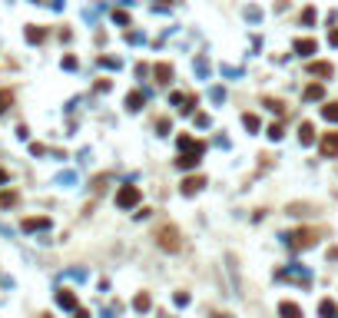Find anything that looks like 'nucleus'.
Returning a JSON list of instances; mask_svg holds the SVG:
<instances>
[{"label": "nucleus", "instance_id": "1", "mask_svg": "<svg viewBox=\"0 0 338 318\" xmlns=\"http://www.w3.org/2000/svg\"><path fill=\"white\" fill-rule=\"evenodd\" d=\"M152 239H156V245H159L163 252H179V249H183V232H179V229H176L172 222L159 225Z\"/></svg>", "mask_w": 338, "mask_h": 318}, {"label": "nucleus", "instance_id": "2", "mask_svg": "<svg viewBox=\"0 0 338 318\" xmlns=\"http://www.w3.org/2000/svg\"><path fill=\"white\" fill-rule=\"evenodd\" d=\"M285 242L292 252H302V249H312V245L319 242V232L315 229H292L288 235H285Z\"/></svg>", "mask_w": 338, "mask_h": 318}, {"label": "nucleus", "instance_id": "3", "mask_svg": "<svg viewBox=\"0 0 338 318\" xmlns=\"http://www.w3.org/2000/svg\"><path fill=\"white\" fill-rule=\"evenodd\" d=\"M203 152H206L203 143H192V146H186V150H179L176 166H179V169H196V166H199V159H203Z\"/></svg>", "mask_w": 338, "mask_h": 318}, {"label": "nucleus", "instance_id": "4", "mask_svg": "<svg viewBox=\"0 0 338 318\" xmlns=\"http://www.w3.org/2000/svg\"><path fill=\"white\" fill-rule=\"evenodd\" d=\"M139 199H143V192L136 186H123L119 192H116V206L119 209H133V206H139Z\"/></svg>", "mask_w": 338, "mask_h": 318}, {"label": "nucleus", "instance_id": "5", "mask_svg": "<svg viewBox=\"0 0 338 318\" xmlns=\"http://www.w3.org/2000/svg\"><path fill=\"white\" fill-rule=\"evenodd\" d=\"M319 152L325 156V159H335L338 156V133H325V136H321Z\"/></svg>", "mask_w": 338, "mask_h": 318}, {"label": "nucleus", "instance_id": "6", "mask_svg": "<svg viewBox=\"0 0 338 318\" xmlns=\"http://www.w3.org/2000/svg\"><path fill=\"white\" fill-rule=\"evenodd\" d=\"M292 50H295L299 56H312V53H319V43H315L312 37H302V40L292 43Z\"/></svg>", "mask_w": 338, "mask_h": 318}, {"label": "nucleus", "instance_id": "7", "mask_svg": "<svg viewBox=\"0 0 338 318\" xmlns=\"http://www.w3.org/2000/svg\"><path fill=\"white\" fill-rule=\"evenodd\" d=\"M308 73L319 76V80H332V73H335V67L328 63V60H315L312 67H308Z\"/></svg>", "mask_w": 338, "mask_h": 318}, {"label": "nucleus", "instance_id": "8", "mask_svg": "<svg viewBox=\"0 0 338 318\" xmlns=\"http://www.w3.org/2000/svg\"><path fill=\"white\" fill-rule=\"evenodd\" d=\"M203 186H206V179H203V176H189V179H183L179 192H183V196H196Z\"/></svg>", "mask_w": 338, "mask_h": 318}, {"label": "nucleus", "instance_id": "9", "mask_svg": "<svg viewBox=\"0 0 338 318\" xmlns=\"http://www.w3.org/2000/svg\"><path fill=\"white\" fill-rule=\"evenodd\" d=\"M56 305H60V308H70V312L80 308V305H76V295L70 288H60V292H56Z\"/></svg>", "mask_w": 338, "mask_h": 318}, {"label": "nucleus", "instance_id": "10", "mask_svg": "<svg viewBox=\"0 0 338 318\" xmlns=\"http://www.w3.org/2000/svg\"><path fill=\"white\" fill-rule=\"evenodd\" d=\"M152 76H156L159 86H166L169 80H172V63H156V67H152Z\"/></svg>", "mask_w": 338, "mask_h": 318}, {"label": "nucleus", "instance_id": "11", "mask_svg": "<svg viewBox=\"0 0 338 318\" xmlns=\"http://www.w3.org/2000/svg\"><path fill=\"white\" fill-rule=\"evenodd\" d=\"M40 229H50V219H47V216H37V219H23V232H40Z\"/></svg>", "mask_w": 338, "mask_h": 318}, {"label": "nucleus", "instance_id": "12", "mask_svg": "<svg viewBox=\"0 0 338 318\" xmlns=\"http://www.w3.org/2000/svg\"><path fill=\"white\" fill-rule=\"evenodd\" d=\"M299 139H302V146H312V143H315V126H312V123H302Z\"/></svg>", "mask_w": 338, "mask_h": 318}, {"label": "nucleus", "instance_id": "13", "mask_svg": "<svg viewBox=\"0 0 338 318\" xmlns=\"http://www.w3.org/2000/svg\"><path fill=\"white\" fill-rule=\"evenodd\" d=\"M279 315L282 318H302V308L295 305V301H282V305H279Z\"/></svg>", "mask_w": 338, "mask_h": 318}, {"label": "nucleus", "instance_id": "14", "mask_svg": "<svg viewBox=\"0 0 338 318\" xmlns=\"http://www.w3.org/2000/svg\"><path fill=\"white\" fill-rule=\"evenodd\" d=\"M126 110H130V113L143 110V93H136V90H133V93H126Z\"/></svg>", "mask_w": 338, "mask_h": 318}, {"label": "nucleus", "instance_id": "15", "mask_svg": "<svg viewBox=\"0 0 338 318\" xmlns=\"http://www.w3.org/2000/svg\"><path fill=\"white\" fill-rule=\"evenodd\" d=\"M319 312H321V318H338V308H335V301L332 299H325L319 305Z\"/></svg>", "mask_w": 338, "mask_h": 318}, {"label": "nucleus", "instance_id": "16", "mask_svg": "<svg viewBox=\"0 0 338 318\" xmlns=\"http://www.w3.org/2000/svg\"><path fill=\"white\" fill-rule=\"evenodd\" d=\"M14 106V90H0V116Z\"/></svg>", "mask_w": 338, "mask_h": 318}, {"label": "nucleus", "instance_id": "17", "mask_svg": "<svg viewBox=\"0 0 338 318\" xmlns=\"http://www.w3.org/2000/svg\"><path fill=\"white\" fill-rule=\"evenodd\" d=\"M150 305H152V299H150V295H146V292L133 299V308H136V312H150Z\"/></svg>", "mask_w": 338, "mask_h": 318}, {"label": "nucleus", "instance_id": "18", "mask_svg": "<svg viewBox=\"0 0 338 318\" xmlns=\"http://www.w3.org/2000/svg\"><path fill=\"white\" fill-rule=\"evenodd\" d=\"M321 96H325V86H321V83H312V86L305 90V100H308V103H312V100H321Z\"/></svg>", "mask_w": 338, "mask_h": 318}, {"label": "nucleus", "instance_id": "19", "mask_svg": "<svg viewBox=\"0 0 338 318\" xmlns=\"http://www.w3.org/2000/svg\"><path fill=\"white\" fill-rule=\"evenodd\" d=\"M321 116H325L328 123H338V103H325V106H321Z\"/></svg>", "mask_w": 338, "mask_h": 318}, {"label": "nucleus", "instance_id": "20", "mask_svg": "<svg viewBox=\"0 0 338 318\" xmlns=\"http://www.w3.org/2000/svg\"><path fill=\"white\" fill-rule=\"evenodd\" d=\"M43 37H47V30H40V27H27V40H30V43H43Z\"/></svg>", "mask_w": 338, "mask_h": 318}, {"label": "nucleus", "instance_id": "21", "mask_svg": "<svg viewBox=\"0 0 338 318\" xmlns=\"http://www.w3.org/2000/svg\"><path fill=\"white\" fill-rule=\"evenodd\" d=\"M242 126H245V130H249V133H259V116H252V113H245V116H242Z\"/></svg>", "mask_w": 338, "mask_h": 318}, {"label": "nucleus", "instance_id": "22", "mask_svg": "<svg viewBox=\"0 0 338 318\" xmlns=\"http://www.w3.org/2000/svg\"><path fill=\"white\" fill-rule=\"evenodd\" d=\"M14 202H17V192H14V189H10V192H0V209H10Z\"/></svg>", "mask_w": 338, "mask_h": 318}, {"label": "nucleus", "instance_id": "23", "mask_svg": "<svg viewBox=\"0 0 338 318\" xmlns=\"http://www.w3.org/2000/svg\"><path fill=\"white\" fill-rule=\"evenodd\" d=\"M315 20H319L315 7H305V10H302V23H305V27H308V23H315Z\"/></svg>", "mask_w": 338, "mask_h": 318}, {"label": "nucleus", "instance_id": "24", "mask_svg": "<svg viewBox=\"0 0 338 318\" xmlns=\"http://www.w3.org/2000/svg\"><path fill=\"white\" fill-rule=\"evenodd\" d=\"M262 106H269L272 113H285V106H282L279 100H272V96H265V100H262Z\"/></svg>", "mask_w": 338, "mask_h": 318}, {"label": "nucleus", "instance_id": "25", "mask_svg": "<svg viewBox=\"0 0 338 318\" xmlns=\"http://www.w3.org/2000/svg\"><path fill=\"white\" fill-rule=\"evenodd\" d=\"M179 110H183V113H192V110H196V96L186 93V96H183V106H179Z\"/></svg>", "mask_w": 338, "mask_h": 318}, {"label": "nucleus", "instance_id": "26", "mask_svg": "<svg viewBox=\"0 0 338 318\" xmlns=\"http://www.w3.org/2000/svg\"><path fill=\"white\" fill-rule=\"evenodd\" d=\"M269 139H282V123H272V126H269Z\"/></svg>", "mask_w": 338, "mask_h": 318}, {"label": "nucleus", "instance_id": "27", "mask_svg": "<svg viewBox=\"0 0 338 318\" xmlns=\"http://www.w3.org/2000/svg\"><path fill=\"white\" fill-rule=\"evenodd\" d=\"M156 130H159V136H166L169 133V119L163 116V119H156Z\"/></svg>", "mask_w": 338, "mask_h": 318}, {"label": "nucleus", "instance_id": "28", "mask_svg": "<svg viewBox=\"0 0 338 318\" xmlns=\"http://www.w3.org/2000/svg\"><path fill=\"white\" fill-rule=\"evenodd\" d=\"M63 70H76V56H63Z\"/></svg>", "mask_w": 338, "mask_h": 318}, {"label": "nucleus", "instance_id": "29", "mask_svg": "<svg viewBox=\"0 0 338 318\" xmlns=\"http://www.w3.org/2000/svg\"><path fill=\"white\" fill-rule=\"evenodd\" d=\"M176 305H189V295H186V292H176Z\"/></svg>", "mask_w": 338, "mask_h": 318}, {"label": "nucleus", "instance_id": "30", "mask_svg": "<svg viewBox=\"0 0 338 318\" xmlns=\"http://www.w3.org/2000/svg\"><path fill=\"white\" fill-rule=\"evenodd\" d=\"M73 315H76V318H90V315H86V312H83V308H76Z\"/></svg>", "mask_w": 338, "mask_h": 318}, {"label": "nucleus", "instance_id": "31", "mask_svg": "<svg viewBox=\"0 0 338 318\" xmlns=\"http://www.w3.org/2000/svg\"><path fill=\"white\" fill-rule=\"evenodd\" d=\"M332 47H338V30H332Z\"/></svg>", "mask_w": 338, "mask_h": 318}, {"label": "nucleus", "instance_id": "32", "mask_svg": "<svg viewBox=\"0 0 338 318\" xmlns=\"http://www.w3.org/2000/svg\"><path fill=\"white\" fill-rule=\"evenodd\" d=\"M212 318H229V315H225V312H212Z\"/></svg>", "mask_w": 338, "mask_h": 318}, {"label": "nucleus", "instance_id": "33", "mask_svg": "<svg viewBox=\"0 0 338 318\" xmlns=\"http://www.w3.org/2000/svg\"><path fill=\"white\" fill-rule=\"evenodd\" d=\"M0 183H7V172H3V169H0Z\"/></svg>", "mask_w": 338, "mask_h": 318}, {"label": "nucleus", "instance_id": "34", "mask_svg": "<svg viewBox=\"0 0 338 318\" xmlns=\"http://www.w3.org/2000/svg\"><path fill=\"white\" fill-rule=\"evenodd\" d=\"M159 3H172V0H159Z\"/></svg>", "mask_w": 338, "mask_h": 318}, {"label": "nucleus", "instance_id": "35", "mask_svg": "<svg viewBox=\"0 0 338 318\" xmlns=\"http://www.w3.org/2000/svg\"><path fill=\"white\" fill-rule=\"evenodd\" d=\"M34 3H43V0H34Z\"/></svg>", "mask_w": 338, "mask_h": 318}]
</instances>
